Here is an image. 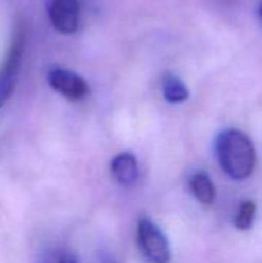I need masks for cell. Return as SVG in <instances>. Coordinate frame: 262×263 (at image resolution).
Wrapping results in <instances>:
<instances>
[{"instance_id":"obj_2","label":"cell","mask_w":262,"mask_h":263,"mask_svg":"<svg viewBox=\"0 0 262 263\" xmlns=\"http://www.w3.org/2000/svg\"><path fill=\"white\" fill-rule=\"evenodd\" d=\"M137 243L148 263H170V243L161 228L150 219L142 217L137 223Z\"/></svg>"},{"instance_id":"obj_3","label":"cell","mask_w":262,"mask_h":263,"mask_svg":"<svg viewBox=\"0 0 262 263\" xmlns=\"http://www.w3.org/2000/svg\"><path fill=\"white\" fill-rule=\"evenodd\" d=\"M23 48H25V34L19 31L12 40V45L9 48L3 66H0V109L8 102V99L11 97L15 88L20 72V65H22Z\"/></svg>"},{"instance_id":"obj_5","label":"cell","mask_w":262,"mask_h":263,"mask_svg":"<svg viewBox=\"0 0 262 263\" xmlns=\"http://www.w3.org/2000/svg\"><path fill=\"white\" fill-rule=\"evenodd\" d=\"M48 17L59 32L74 34L80 23V3L79 0H49Z\"/></svg>"},{"instance_id":"obj_6","label":"cell","mask_w":262,"mask_h":263,"mask_svg":"<svg viewBox=\"0 0 262 263\" xmlns=\"http://www.w3.org/2000/svg\"><path fill=\"white\" fill-rule=\"evenodd\" d=\"M111 174L122 186H131L139 179L137 160L131 153H120L111 160Z\"/></svg>"},{"instance_id":"obj_10","label":"cell","mask_w":262,"mask_h":263,"mask_svg":"<svg viewBox=\"0 0 262 263\" xmlns=\"http://www.w3.org/2000/svg\"><path fill=\"white\" fill-rule=\"evenodd\" d=\"M53 263H79V260H77V257H76L74 254L63 251V253H59V254L54 257V262Z\"/></svg>"},{"instance_id":"obj_8","label":"cell","mask_w":262,"mask_h":263,"mask_svg":"<svg viewBox=\"0 0 262 263\" xmlns=\"http://www.w3.org/2000/svg\"><path fill=\"white\" fill-rule=\"evenodd\" d=\"M162 94H164V99L168 102V103H182L188 99L190 92H188V88L185 86V83L174 74H165L162 77Z\"/></svg>"},{"instance_id":"obj_1","label":"cell","mask_w":262,"mask_h":263,"mask_svg":"<svg viewBox=\"0 0 262 263\" xmlns=\"http://www.w3.org/2000/svg\"><path fill=\"white\" fill-rule=\"evenodd\" d=\"M216 157L233 180H246L256 166V149L250 137L239 129H225L218 136Z\"/></svg>"},{"instance_id":"obj_4","label":"cell","mask_w":262,"mask_h":263,"mask_svg":"<svg viewBox=\"0 0 262 263\" xmlns=\"http://www.w3.org/2000/svg\"><path fill=\"white\" fill-rule=\"evenodd\" d=\"M48 85L71 102L83 100L90 94V86L86 80L65 68H53L48 72Z\"/></svg>"},{"instance_id":"obj_9","label":"cell","mask_w":262,"mask_h":263,"mask_svg":"<svg viewBox=\"0 0 262 263\" xmlns=\"http://www.w3.org/2000/svg\"><path fill=\"white\" fill-rule=\"evenodd\" d=\"M256 216V205L252 200H244L239 205V210L235 217V227L241 231H246L252 227Z\"/></svg>"},{"instance_id":"obj_11","label":"cell","mask_w":262,"mask_h":263,"mask_svg":"<svg viewBox=\"0 0 262 263\" xmlns=\"http://www.w3.org/2000/svg\"><path fill=\"white\" fill-rule=\"evenodd\" d=\"M100 263H119L114 257H110V256H105L103 259H102V262Z\"/></svg>"},{"instance_id":"obj_12","label":"cell","mask_w":262,"mask_h":263,"mask_svg":"<svg viewBox=\"0 0 262 263\" xmlns=\"http://www.w3.org/2000/svg\"><path fill=\"white\" fill-rule=\"evenodd\" d=\"M259 15H261V18H262V3H261V6H259Z\"/></svg>"},{"instance_id":"obj_7","label":"cell","mask_w":262,"mask_h":263,"mask_svg":"<svg viewBox=\"0 0 262 263\" xmlns=\"http://www.w3.org/2000/svg\"><path fill=\"white\" fill-rule=\"evenodd\" d=\"M188 185H190V191L193 193L196 200L201 202L202 205H212L215 202L216 190H215V185L207 173H202V171L195 173L190 177Z\"/></svg>"}]
</instances>
